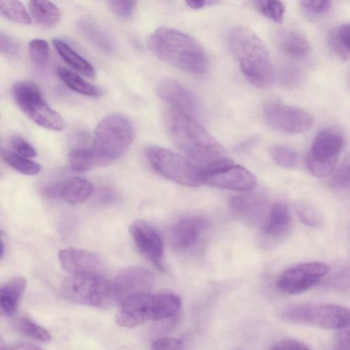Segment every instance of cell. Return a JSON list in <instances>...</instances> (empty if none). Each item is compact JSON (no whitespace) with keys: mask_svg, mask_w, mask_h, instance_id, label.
<instances>
[{"mask_svg":"<svg viewBox=\"0 0 350 350\" xmlns=\"http://www.w3.org/2000/svg\"><path fill=\"white\" fill-rule=\"evenodd\" d=\"M21 45L9 35L1 33L0 35V51L1 53L8 57H14L20 52Z\"/></svg>","mask_w":350,"mask_h":350,"instance_id":"38","label":"cell"},{"mask_svg":"<svg viewBox=\"0 0 350 350\" xmlns=\"http://www.w3.org/2000/svg\"><path fill=\"white\" fill-rule=\"evenodd\" d=\"M272 159L280 167L284 168H293L298 162L297 152L291 147L275 144L269 149Z\"/></svg>","mask_w":350,"mask_h":350,"instance_id":"33","label":"cell"},{"mask_svg":"<svg viewBox=\"0 0 350 350\" xmlns=\"http://www.w3.org/2000/svg\"><path fill=\"white\" fill-rule=\"evenodd\" d=\"M40 349L38 346H36L35 345L31 344V343H27V342H17L16 344L12 345L10 347H8V349H20V350H33V349Z\"/></svg>","mask_w":350,"mask_h":350,"instance_id":"48","label":"cell"},{"mask_svg":"<svg viewBox=\"0 0 350 350\" xmlns=\"http://www.w3.org/2000/svg\"><path fill=\"white\" fill-rule=\"evenodd\" d=\"M330 183L338 189L350 187V152L334 170Z\"/></svg>","mask_w":350,"mask_h":350,"instance_id":"34","label":"cell"},{"mask_svg":"<svg viewBox=\"0 0 350 350\" xmlns=\"http://www.w3.org/2000/svg\"><path fill=\"white\" fill-rule=\"evenodd\" d=\"M1 154L7 165L23 174L33 176L38 174L41 170L40 164L16 152L2 150Z\"/></svg>","mask_w":350,"mask_h":350,"instance_id":"29","label":"cell"},{"mask_svg":"<svg viewBox=\"0 0 350 350\" xmlns=\"http://www.w3.org/2000/svg\"><path fill=\"white\" fill-rule=\"evenodd\" d=\"M57 72L59 79L75 92L90 97H98L103 93L100 87L87 82L77 73L67 68L59 67Z\"/></svg>","mask_w":350,"mask_h":350,"instance_id":"27","label":"cell"},{"mask_svg":"<svg viewBox=\"0 0 350 350\" xmlns=\"http://www.w3.org/2000/svg\"><path fill=\"white\" fill-rule=\"evenodd\" d=\"M139 0H111L110 7L119 17L127 18L134 12Z\"/></svg>","mask_w":350,"mask_h":350,"instance_id":"37","label":"cell"},{"mask_svg":"<svg viewBox=\"0 0 350 350\" xmlns=\"http://www.w3.org/2000/svg\"><path fill=\"white\" fill-rule=\"evenodd\" d=\"M53 44L59 56L74 70L88 77L95 76L96 72L93 66L68 44L61 39L54 38Z\"/></svg>","mask_w":350,"mask_h":350,"instance_id":"24","label":"cell"},{"mask_svg":"<svg viewBox=\"0 0 350 350\" xmlns=\"http://www.w3.org/2000/svg\"><path fill=\"white\" fill-rule=\"evenodd\" d=\"M219 0H185L186 3L191 8L200 9L206 6L217 3Z\"/></svg>","mask_w":350,"mask_h":350,"instance_id":"47","label":"cell"},{"mask_svg":"<svg viewBox=\"0 0 350 350\" xmlns=\"http://www.w3.org/2000/svg\"><path fill=\"white\" fill-rule=\"evenodd\" d=\"M295 209L299 219L306 225L312 227L320 223V214L310 203L299 202L295 205Z\"/></svg>","mask_w":350,"mask_h":350,"instance_id":"35","label":"cell"},{"mask_svg":"<svg viewBox=\"0 0 350 350\" xmlns=\"http://www.w3.org/2000/svg\"><path fill=\"white\" fill-rule=\"evenodd\" d=\"M0 12L2 16L14 23L25 25L31 23L27 10L19 0H0Z\"/></svg>","mask_w":350,"mask_h":350,"instance_id":"30","label":"cell"},{"mask_svg":"<svg viewBox=\"0 0 350 350\" xmlns=\"http://www.w3.org/2000/svg\"><path fill=\"white\" fill-rule=\"evenodd\" d=\"M264 117L269 126L288 134L304 133L313 124L312 116L304 109L277 100L266 104Z\"/></svg>","mask_w":350,"mask_h":350,"instance_id":"11","label":"cell"},{"mask_svg":"<svg viewBox=\"0 0 350 350\" xmlns=\"http://www.w3.org/2000/svg\"><path fill=\"white\" fill-rule=\"evenodd\" d=\"M181 305L180 297L172 292L131 294L119 301L116 323L122 327L133 328L148 321L172 317Z\"/></svg>","mask_w":350,"mask_h":350,"instance_id":"4","label":"cell"},{"mask_svg":"<svg viewBox=\"0 0 350 350\" xmlns=\"http://www.w3.org/2000/svg\"><path fill=\"white\" fill-rule=\"evenodd\" d=\"M330 0H299L301 7L307 12L319 14L327 10Z\"/></svg>","mask_w":350,"mask_h":350,"instance_id":"43","label":"cell"},{"mask_svg":"<svg viewBox=\"0 0 350 350\" xmlns=\"http://www.w3.org/2000/svg\"><path fill=\"white\" fill-rule=\"evenodd\" d=\"M208 225L206 219L190 216L178 221L170 232L171 245L178 250H185L193 246Z\"/></svg>","mask_w":350,"mask_h":350,"instance_id":"21","label":"cell"},{"mask_svg":"<svg viewBox=\"0 0 350 350\" xmlns=\"http://www.w3.org/2000/svg\"><path fill=\"white\" fill-rule=\"evenodd\" d=\"M345 327H347L349 329H350V324L348 326Z\"/></svg>","mask_w":350,"mask_h":350,"instance_id":"50","label":"cell"},{"mask_svg":"<svg viewBox=\"0 0 350 350\" xmlns=\"http://www.w3.org/2000/svg\"><path fill=\"white\" fill-rule=\"evenodd\" d=\"M334 349L350 350V330L348 328L340 329L336 336Z\"/></svg>","mask_w":350,"mask_h":350,"instance_id":"45","label":"cell"},{"mask_svg":"<svg viewBox=\"0 0 350 350\" xmlns=\"http://www.w3.org/2000/svg\"><path fill=\"white\" fill-rule=\"evenodd\" d=\"M344 144L342 135L336 130L321 131L312 142L306 159V167L314 176L324 178L332 174Z\"/></svg>","mask_w":350,"mask_h":350,"instance_id":"10","label":"cell"},{"mask_svg":"<svg viewBox=\"0 0 350 350\" xmlns=\"http://www.w3.org/2000/svg\"><path fill=\"white\" fill-rule=\"evenodd\" d=\"M10 146L18 154L26 157H34L36 156V150L23 137L15 135L10 139Z\"/></svg>","mask_w":350,"mask_h":350,"instance_id":"39","label":"cell"},{"mask_svg":"<svg viewBox=\"0 0 350 350\" xmlns=\"http://www.w3.org/2000/svg\"><path fill=\"white\" fill-rule=\"evenodd\" d=\"M29 9L33 20L42 27H53L59 21L60 10L49 0H30Z\"/></svg>","mask_w":350,"mask_h":350,"instance_id":"26","label":"cell"},{"mask_svg":"<svg viewBox=\"0 0 350 350\" xmlns=\"http://www.w3.org/2000/svg\"><path fill=\"white\" fill-rule=\"evenodd\" d=\"M14 326L23 334L37 340L47 342L51 339L49 332L46 329L34 323L29 317L17 318L14 321Z\"/></svg>","mask_w":350,"mask_h":350,"instance_id":"31","label":"cell"},{"mask_svg":"<svg viewBox=\"0 0 350 350\" xmlns=\"http://www.w3.org/2000/svg\"><path fill=\"white\" fill-rule=\"evenodd\" d=\"M129 231L139 251L158 269L163 270V243L157 231L142 219L133 221Z\"/></svg>","mask_w":350,"mask_h":350,"instance_id":"14","label":"cell"},{"mask_svg":"<svg viewBox=\"0 0 350 350\" xmlns=\"http://www.w3.org/2000/svg\"><path fill=\"white\" fill-rule=\"evenodd\" d=\"M275 40L280 50L291 57H303L310 50V44L308 40L302 34L295 31H280L277 33Z\"/></svg>","mask_w":350,"mask_h":350,"instance_id":"23","label":"cell"},{"mask_svg":"<svg viewBox=\"0 0 350 350\" xmlns=\"http://www.w3.org/2000/svg\"><path fill=\"white\" fill-rule=\"evenodd\" d=\"M77 27L81 35L99 50L105 53H111L113 51V40L96 23L81 19L77 22Z\"/></svg>","mask_w":350,"mask_h":350,"instance_id":"25","label":"cell"},{"mask_svg":"<svg viewBox=\"0 0 350 350\" xmlns=\"http://www.w3.org/2000/svg\"><path fill=\"white\" fill-rule=\"evenodd\" d=\"M28 49L29 55L35 64L42 65L47 61L49 46L46 40L39 38L31 40L29 42Z\"/></svg>","mask_w":350,"mask_h":350,"instance_id":"36","label":"cell"},{"mask_svg":"<svg viewBox=\"0 0 350 350\" xmlns=\"http://www.w3.org/2000/svg\"><path fill=\"white\" fill-rule=\"evenodd\" d=\"M60 289L66 299L80 305L106 308L118 302L113 281L104 275L70 274L62 280Z\"/></svg>","mask_w":350,"mask_h":350,"instance_id":"6","label":"cell"},{"mask_svg":"<svg viewBox=\"0 0 350 350\" xmlns=\"http://www.w3.org/2000/svg\"><path fill=\"white\" fill-rule=\"evenodd\" d=\"M4 247H5V244L3 243V238L1 237V258H3V254L5 252Z\"/></svg>","mask_w":350,"mask_h":350,"instance_id":"49","label":"cell"},{"mask_svg":"<svg viewBox=\"0 0 350 350\" xmlns=\"http://www.w3.org/2000/svg\"><path fill=\"white\" fill-rule=\"evenodd\" d=\"M164 120L173 143L196 163L204 165L227 157L223 146L193 118L170 108Z\"/></svg>","mask_w":350,"mask_h":350,"instance_id":"1","label":"cell"},{"mask_svg":"<svg viewBox=\"0 0 350 350\" xmlns=\"http://www.w3.org/2000/svg\"><path fill=\"white\" fill-rule=\"evenodd\" d=\"M255 8L264 16L276 23L283 21L285 7L280 0H252Z\"/></svg>","mask_w":350,"mask_h":350,"instance_id":"32","label":"cell"},{"mask_svg":"<svg viewBox=\"0 0 350 350\" xmlns=\"http://www.w3.org/2000/svg\"><path fill=\"white\" fill-rule=\"evenodd\" d=\"M154 278L150 271L132 266L120 271L113 280L118 302L124 297L134 293H150Z\"/></svg>","mask_w":350,"mask_h":350,"instance_id":"18","label":"cell"},{"mask_svg":"<svg viewBox=\"0 0 350 350\" xmlns=\"http://www.w3.org/2000/svg\"><path fill=\"white\" fill-rule=\"evenodd\" d=\"M41 192L50 199H62L70 204H79L94 193V187L86 179L75 176L44 186Z\"/></svg>","mask_w":350,"mask_h":350,"instance_id":"17","label":"cell"},{"mask_svg":"<svg viewBox=\"0 0 350 350\" xmlns=\"http://www.w3.org/2000/svg\"><path fill=\"white\" fill-rule=\"evenodd\" d=\"M146 43L155 56L179 70L202 75L207 69V56L202 46L179 30L159 27L148 36Z\"/></svg>","mask_w":350,"mask_h":350,"instance_id":"2","label":"cell"},{"mask_svg":"<svg viewBox=\"0 0 350 350\" xmlns=\"http://www.w3.org/2000/svg\"><path fill=\"white\" fill-rule=\"evenodd\" d=\"M328 43L331 50L342 59H348L350 54L344 46L338 34V29H333L328 37Z\"/></svg>","mask_w":350,"mask_h":350,"instance_id":"40","label":"cell"},{"mask_svg":"<svg viewBox=\"0 0 350 350\" xmlns=\"http://www.w3.org/2000/svg\"><path fill=\"white\" fill-rule=\"evenodd\" d=\"M267 206L265 197L258 193L237 195L230 201L233 215L241 222L248 225H256L262 219Z\"/></svg>","mask_w":350,"mask_h":350,"instance_id":"19","label":"cell"},{"mask_svg":"<svg viewBox=\"0 0 350 350\" xmlns=\"http://www.w3.org/2000/svg\"><path fill=\"white\" fill-rule=\"evenodd\" d=\"M145 152L150 165L161 176L187 187L203 185L201 165L187 157L158 146H148Z\"/></svg>","mask_w":350,"mask_h":350,"instance_id":"7","label":"cell"},{"mask_svg":"<svg viewBox=\"0 0 350 350\" xmlns=\"http://www.w3.org/2000/svg\"><path fill=\"white\" fill-rule=\"evenodd\" d=\"M337 29L344 46L350 54V25H344Z\"/></svg>","mask_w":350,"mask_h":350,"instance_id":"46","label":"cell"},{"mask_svg":"<svg viewBox=\"0 0 350 350\" xmlns=\"http://www.w3.org/2000/svg\"><path fill=\"white\" fill-rule=\"evenodd\" d=\"M292 217L288 207L277 202L271 206L261 226L260 236L264 241L275 243L282 240L290 232Z\"/></svg>","mask_w":350,"mask_h":350,"instance_id":"20","label":"cell"},{"mask_svg":"<svg viewBox=\"0 0 350 350\" xmlns=\"http://www.w3.org/2000/svg\"><path fill=\"white\" fill-rule=\"evenodd\" d=\"M120 195L118 191L111 187H101L96 193L95 201L101 206H109L118 202Z\"/></svg>","mask_w":350,"mask_h":350,"instance_id":"41","label":"cell"},{"mask_svg":"<svg viewBox=\"0 0 350 350\" xmlns=\"http://www.w3.org/2000/svg\"><path fill=\"white\" fill-rule=\"evenodd\" d=\"M184 342L180 339L172 337H165L154 341L152 344L153 349H183Z\"/></svg>","mask_w":350,"mask_h":350,"instance_id":"42","label":"cell"},{"mask_svg":"<svg viewBox=\"0 0 350 350\" xmlns=\"http://www.w3.org/2000/svg\"><path fill=\"white\" fill-rule=\"evenodd\" d=\"M282 317L292 323L340 329L350 324V308L327 304L296 305L285 308Z\"/></svg>","mask_w":350,"mask_h":350,"instance_id":"9","label":"cell"},{"mask_svg":"<svg viewBox=\"0 0 350 350\" xmlns=\"http://www.w3.org/2000/svg\"><path fill=\"white\" fill-rule=\"evenodd\" d=\"M135 137L131 121L120 113H113L102 119L94 134L93 150L100 166L107 165L122 156Z\"/></svg>","mask_w":350,"mask_h":350,"instance_id":"5","label":"cell"},{"mask_svg":"<svg viewBox=\"0 0 350 350\" xmlns=\"http://www.w3.org/2000/svg\"><path fill=\"white\" fill-rule=\"evenodd\" d=\"M229 47L247 80L254 86L265 89L275 80V71L269 51L262 40L250 28L237 26L228 36Z\"/></svg>","mask_w":350,"mask_h":350,"instance_id":"3","label":"cell"},{"mask_svg":"<svg viewBox=\"0 0 350 350\" xmlns=\"http://www.w3.org/2000/svg\"><path fill=\"white\" fill-rule=\"evenodd\" d=\"M157 91L160 98L171 109L192 118L198 116V100L188 89L176 80L170 78L162 79L157 85Z\"/></svg>","mask_w":350,"mask_h":350,"instance_id":"16","label":"cell"},{"mask_svg":"<svg viewBox=\"0 0 350 350\" xmlns=\"http://www.w3.org/2000/svg\"><path fill=\"white\" fill-rule=\"evenodd\" d=\"M272 349H293L306 350L309 347L304 342L292 338H285L279 340L273 345Z\"/></svg>","mask_w":350,"mask_h":350,"instance_id":"44","label":"cell"},{"mask_svg":"<svg viewBox=\"0 0 350 350\" xmlns=\"http://www.w3.org/2000/svg\"><path fill=\"white\" fill-rule=\"evenodd\" d=\"M12 92L16 105L33 122L53 131L64 129L62 118L51 108L35 83L18 81L13 85Z\"/></svg>","mask_w":350,"mask_h":350,"instance_id":"8","label":"cell"},{"mask_svg":"<svg viewBox=\"0 0 350 350\" xmlns=\"http://www.w3.org/2000/svg\"><path fill=\"white\" fill-rule=\"evenodd\" d=\"M328 272L329 267L323 262L300 263L284 271L277 286L288 294H299L312 288Z\"/></svg>","mask_w":350,"mask_h":350,"instance_id":"12","label":"cell"},{"mask_svg":"<svg viewBox=\"0 0 350 350\" xmlns=\"http://www.w3.org/2000/svg\"><path fill=\"white\" fill-rule=\"evenodd\" d=\"M26 284V280L24 278L16 276L1 285L0 304L5 314L8 316L15 314Z\"/></svg>","mask_w":350,"mask_h":350,"instance_id":"22","label":"cell"},{"mask_svg":"<svg viewBox=\"0 0 350 350\" xmlns=\"http://www.w3.org/2000/svg\"><path fill=\"white\" fill-rule=\"evenodd\" d=\"M58 259L62 269L70 274L104 275L107 270L100 256L83 249L63 248L58 252Z\"/></svg>","mask_w":350,"mask_h":350,"instance_id":"13","label":"cell"},{"mask_svg":"<svg viewBox=\"0 0 350 350\" xmlns=\"http://www.w3.org/2000/svg\"><path fill=\"white\" fill-rule=\"evenodd\" d=\"M202 184L231 190L248 191L256 187L257 180L248 170L232 163L203 176Z\"/></svg>","mask_w":350,"mask_h":350,"instance_id":"15","label":"cell"},{"mask_svg":"<svg viewBox=\"0 0 350 350\" xmlns=\"http://www.w3.org/2000/svg\"><path fill=\"white\" fill-rule=\"evenodd\" d=\"M70 168L77 172H84L100 166L93 148L77 147L70 150L68 155Z\"/></svg>","mask_w":350,"mask_h":350,"instance_id":"28","label":"cell"}]
</instances>
